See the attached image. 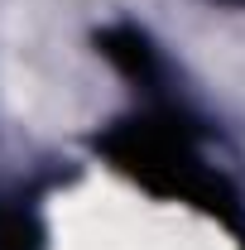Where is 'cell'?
Masks as SVG:
<instances>
[{"instance_id": "1", "label": "cell", "mask_w": 245, "mask_h": 250, "mask_svg": "<svg viewBox=\"0 0 245 250\" xmlns=\"http://www.w3.org/2000/svg\"><path fill=\"white\" fill-rule=\"evenodd\" d=\"M96 149L121 168L125 178L168 197V202H187L202 217L226 221V226H245V207L236 197V188L226 183L216 168L202 164L197 140L178 116H130L116 121L111 130L96 135Z\"/></svg>"}, {"instance_id": "2", "label": "cell", "mask_w": 245, "mask_h": 250, "mask_svg": "<svg viewBox=\"0 0 245 250\" xmlns=\"http://www.w3.org/2000/svg\"><path fill=\"white\" fill-rule=\"evenodd\" d=\"M96 53L111 62V67H121L125 77H135V82H149L154 77V48L149 39L135 29V24H111V29L96 34Z\"/></svg>"}]
</instances>
